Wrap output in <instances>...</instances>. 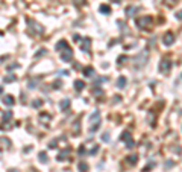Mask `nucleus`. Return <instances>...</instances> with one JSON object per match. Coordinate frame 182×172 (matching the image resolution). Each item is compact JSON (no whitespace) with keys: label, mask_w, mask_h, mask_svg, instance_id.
<instances>
[{"label":"nucleus","mask_w":182,"mask_h":172,"mask_svg":"<svg viewBox=\"0 0 182 172\" xmlns=\"http://www.w3.org/2000/svg\"><path fill=\"white\" fill-rule=\"evenodd\" d=\"M70 99H62V101H61L59 102V107H61V110H62V111H65L67 108H69L70 107Z\"/></svg>","instance_id":"6ab92c4d"},{"label":"nucleus","mask_w":182,"mask_h":172,"mask_svg":"<svg viewBox=\"0 0 182 172\" xmlns=\"http://www.w3.org/2000/svg\"><path fill=\"white\" fill-rule=\"evenodd\" d=\"M176 18H178V20H182V11L176 12Z\"/></svg>","instance_id":"58836bf2"},{"label":"nucleus","mask_w":182,"mask_h":172,"mask_svg":"<svg viewBox=\"0 0 182 172\" xmlns=\"http://www.w3.org/2000/svg\"><path fill=\"white\" fill-rule=\"evenodd\" d=\"M165 3H168V5H172V3H174V2H178V0H164Z\"/></svg>","instance_id":"a19ab883"},{"label":"nucleus","mask_w":182,"mask_h":172,"mask_svg":"<svg viewBox=\"0 0 182 172\" xmlns=\"http://www.w3.org/2000/svg\"><path fill=\"white\" fill-rule=\"evenodd\" d=\"M79 46H80V49H82L84 52L88 54V52H90V46H91V38H88V37L82 38V41L79 43Z\"/></svg>","instance_id":"423d86ee"},{"label":"nucleus","mask_w":182,"mask_h":172,"mask_svg":"<svg viewBox=\"0 0 182 172\" xmlns=\"http://www.w3.org/2000/svg\"><path fill=\"white\" fill-rule=\"evenodd\" d=\"M61 59H62L64 63H70L71 59H73V50H71V49L64 50L62 54H61Z\"/></svg>","instance_id":"1a4fd4ad"},{"label":"nucleus","mask_w":182,"mask_h":172,"mask_svg":"<svg viewBox=\"0 0 182 172\" xmlns=\"http://www.w3.org/2000/svg\"><path fill=\"white\" fill-rule=\"evenodd\" d=\"M11 119H12V111H6V113L3 114V123L11 120Z\"/></svg>","instance_id":"393cba45"},{"label":"nucleus","mask_w":182,"mask_h":172,"mask_svg":"<svg viewBox=\"0 0 182 172\" xmlns=\"http://www.w3.org/2000/svg\"><path fill=\"white\" fill-rule=\"evenodd\" d=\"M85 88V82L82 81V79H76L75 81V90L76 91H82Z\"/></svg>","instance_id":"f3484780"},{"label":"nucleus","mask_w":182,"mask_h":172,"mask_svg":"<svg viewBox=\"0 0 182 172\" xmlns=\"http://www.w3.org/2000/svg\"><path fill=\"white\" fill-rule=\"evenodd\" d=\"M150 168H155V163H149V164H147V166L143 169V172H147V171H149Z\"/></svg>","instance_id":"f704fd0d"},{"label":"nucleus","mask_w":182,"mask_h":172,"mask_svg":"<svg viewBox=\"0 0 182 172\" xmlns=\"http://www.w3.org/2000/svg\"><path fill=\"white\" fill-rule=\"evenodd\" d=\"M59 85H61V81H56V82H53V85H52V88H56V90H58V88H61V87H59Z\"/></svg>","instance_id":"e433bc0d"},{"label":"nucleus","mask_w":182,"mask_h":172,"mask_svg":"<svg viewBox=\"0 0 182 172\" xmlns=\"http://www.w3.org/2000/svg\"><path fill=\"white\" fill-rule=\"evenodd\" d=\"M100 93H103V90L100 88V87H96V88H93V95H100Z\"/></svg>","instance_id":"c756f323"},{"label":"nucleus","mask_w":182,"mask_h":172,"mask_svg":"<svg viewBox=\"0 0 182 172\" xmlns=\"http://www.w3.org/2000/svg\"><path fill=\"white\" fill-rule=\"evenodd\" d=\"M121 140H123V142L126 143V146H127V148H134V145H135V143H134L132 136H131L129 133H127V131H125V133L121 134Z\"/></svg>","instance_id":"39448f33"},{"label":"nucleus","mask_w":182,"mask_h":172,"mask_svg":"<svg viewBox=\"0 0 182 172\" xmlns=\"http://www.w3.org/2000/svg\"><path fill=\"white\" fill-rule=\"evenodd\" d=\"M79 154H80V155H82V154H85V149H84V146H80V148H79Z\"/></svg>","instance_id":"ea45409f"},{"label":"nucleus","mask_w":182,"mask_h":172,"mask_svg":"<svg viewBox=\"0 0 182 172\" xmlns=\"http://www.w3.org/2000/svg\"><path fill=\"white\" fill-rule=\"evenodd\" d=\"M15 79H17V76H15V75H9V76H5V78H3V82L9 84V82H14Z\"/></svg>","instance_id":"b1692460"},{"label":"nucleus","mask_w":182,"mask_h":172,"mask_svg":"<svg viewBox=\"0 0 182 172\" xmlns=\"http://www.w3.org/2000/svg\"><path fill=\"white\" fill-rule=\"evenodd\" d=\"M82 73H84V76H87V78H93V76H94V69L91 67V65H88V67H84Z\"/></svg>","instance_id":"2eb2a0df"},{"label":"nucleus","mask_w":182,"mask_h":172,"mask_svg":"<svg viewBox=\"0 0 182 172\" xmlns=\"http://www.w3.org/2000/svg\"><path fill=\"white\" fill-rule=\"evenodd\" d=\"M173 164H174V163H173L172 160H168V162H167V163L164 164V169H170V168L173 166Z\"/></svg>","instance_id":"473e14b6"},{"label":"nucleus","mask_w":182,"mask_h":172,"mask_svg":"<svg viewBox=\"0 0 182 172\" xmlns=\"http://www.w3.org/2000/svg\"><path fill=\"white\" fill-rule=\"evenodd\" d=\"M78 131H80V123H79V122H76V123H75V127H73V133L78 134Z\"/></svg>","instance_id":"c85d7f7f"},{"label":"nucleus","mask_w":182,"mask_h":172,"mask_svg":"<svg viewBox=\"0 0 182 172\" xmlns=\"http://www.w3.org/2000/svg\"><path fill=\"white\" fill-rule=\"evenodd\" d=\"M41 55H46V49H39L37 54H35V56L38 58V56H41Z\"/></svg>","instance_id":"72a5a7b5"},{"label":"nucleus","mask_w":182,"mask_h":172,"mask_svg":"<svg viewBox=\"0 0 182 172\" xmlns=\"http://www.w3.org/2000/svg\"><path fill=\"white\" fill-rule=\"evenodd\" d=\"M56 143H58V140H56V139H55V140H52V142L49 143V148H50V149H55V146H56Z\"/></svg>","instance_id":"2f4dec72"},{"label":"nucleus","mask_w":182,"mask_h":172,"mask_svg":"<svg viewBox=\"0 0 182 172\" xmlns=\"http://www.w3.org/2000/svg\"><path fill=\"white\" fill-rule=\"evenodd\" d=\"M111 2H116V3H120V2H121V0H111Z\"/></svg>","instance_id":"37998d69"},{"label":"nucleus","mask_w":182,"mask_h":172,"mask_svg":"<svg viewBox=\"0 0 182 172\" xmlns=\"http://www.w3.org/2000/svg\"><path fill=\"white\" fill-rule=\"evenodd\" d=\"M99 153V145H94L93 149H90V155H96Z\"/></svg>","instance_id":"a878e982"},{"label":"nucleus","mask_w":182,"mask_h":172,"mask_svg":"<svg viewBox=\"0 0 182 172\" xmlns=\"http://www.w3.org/2000/svg\"><path fill=\"white\" fill-rule=\"evenodd\" d=\"M69 154H70V148H65V149H62V151L58 154L56 160H58V162H65V158L69 157Z\"/></svg>","instance_id":"9b49d317"},{"label":"nucleus","mask_w":182,"mask_h":172,"mask_svg":"<svg viewBox=\"0 0 182 172\" xmlns=\"http://www.w3.org/2000/svg\"><path fill=\"white\" fill-rule=\"evenodd\" d=\"M116 84H117V87H118V88H125L126 85H127V79H126L125 76H118Z\"/></svg>","instance_id":"4468645a"},{"label":"nucleus","mask_w":182,"mask_h":172,"mask_svg":"<svg viewBox=\"0 0 182 172\" xmlns=\"http://www.w3.org/2000/svg\"><path fill=\"white\" fill-rule=\"evenodd\" d=\"M100 139H102V142L108 143V142L111 140V139H109V133H105V134H102V137H100Z\"/></svg>","instance_id":"cd10ccee"},{"label":"nucleus","mask_w":182,"mask_h":172,"mask_svg":"<svg viewBox=\"0 0 182 172\" xmlns=\"http://www.w3.org/2000/svg\"><path fill=\"white\" fill-rule=\"evenodd\" d=\"M39 119H41V120H46V122H49V120H50V114L41 113V114H39Z\"/></svg>","instance_id":"bb28decb"},{"label":"nucleus","mask_w":182,"mask_h":172,"mask_svg":"<svg viewBox=\"0 0 182 172\" xmlns=\"http://www.w3.org/2000/svg\"><path fill=\"white\" fill-rule=\"evenodd\" d=\"M123 61H126V56H120L118 58V64H123Z\"/></svg>","instance_id":"4c0bfd02"},{"label":"nucleus","mask_w":182,"mask_h":172,"mask_svg":"<svg viewBox=\"0 0 182 172\" xmlns=\"http://www.w3.org/2000/svg\"><path fill=\"white\" fill-rule=\"evenodd\" d=\"M100 12H102V14H111V8H109V6H108V5H100Z\"/></svg>","instance_id":"412c9836"},{"label":"nucleus","mask_w":182,"mask_h":172,"mask_svg":"<svg viewBox=\"0 0 182 172\" xmlns=\"http://www.w3.org/2000/svg\"><path fill=\"white\" fill-rule=\"evenodd\" d=\"M8 172H18V171H17V169H9Z\"/></svg>","instance_id":"79ce46f5"},{"label":"nucleus","mask_w":182,"mask_h":172,"mask_svg":"<svg viewBox=\"0 0 182 172\" xmlns=\"http://www.w3.org/2000/svg\"><path fill=\"white\" fill-rule=\"evenodd\" d=\"M100 127V111L96 110L90 114V133H96Z\"/></svg>","instance_id":"f257e3e1"},{"label":"nucleus","mask_w":182,"mask_h":172,"mask_svg":"<svg viewBox=\"0 0 182 172\" xmlns=\"http://www.w3.org/2000/svg\"><path fill=\"white\" fill-rule=\"evenodd\" d=\"M28 24H29V28H30L33 32H37V34H43V32H44V28H43L39 23H37L35 20L28 18Z\"/></svg>","instance_id":"20e7f679"},{"label":"nucleus","mask_w":182,"mask_h":172,"mask_svg":"<svg viewBox=\"0 0 182 172\" xmlns=\"http://www.w3.org/2000/svg\"><path fill=\"white\" fill-rule=\"evenodd\" d=\"M30 105H32L33 108H39V107H43V99H33Z\"/></svg>","instance_id":"5701e85b"},{"label":"nucleus","mask_w":182,"mask_h":172,"mask_svg":"<svg viewBox=\"0 0 182 172\" xmlns=\"http://www.w3.org/2000/svg\"><path fill=\"white\" fill-rule=\"evenodd\" d=\"M17 67H18V63H14V64H9L6 69H8V70H14V69H17Z\"/></svg>","instance_id":"7c9ffc66"},{"label":"nucleus","mask_w":182,"mask_h":172,"mask_svg":"<svg viewBox=\"0 0 182 172\" xmlns=\"http://www.w3.org/2000/svg\"><path fill=\"white\" fill-rule=\"evenodd\" d=\"M3 104H5V105H8V107H12V105L15 104V101H14V96H11V95H6V96H3Z\"/></svg>","instance_id":"f8f14e48"},{"label":"nucleus","mask_w":182,"mask_h":172,"mask_svg":"<svg viewBox=\"0 0 182 172\" xmlns=\"http://www.w3.org/2000/svg\"><path fill=\"white\" fill-rule=\"evenodd\" d=\"M174 43V35L173 32H167V34L163 37V44L164 46H172Z\"/></svg>","instance_id":"6e6552de"},{"label":"nucleus","mask_w":182,"mask_h":172,"mask_svg":"<svg viewBox=\"0 0 182 172\" xmlns=\"http://www.w3.org/2000/svg\"><path fill=\"white\" fill-rule=\"evenodd\" d=\"M38 84H39V79H38V78H32V79H29L28 87H29L30 90H35V88H38Z\"/></svg>","instance_id":"ddd939ff"},{"label":"nucleus","mask_w":182,"mask_h":172,"mask_svg":"<svg viewBox=\"0 0 182 172\" xmlns=\"http://www.w3.org/2000/svg\"><path fill=\"white\" fill-rule=\"evenodd\" d=\"M73 40H75L76 43H80V41H82V37H80V35H73Z\"/></svg>","instance_id":"c9c22d12"},{"label":"nucleus","mask_w":182,"mask_h":172,"mask_svg":"<svg viewBox=\"0 0 182 172\" xmlns=\"http://www.w3.org/2000/svg\"><path fill=\"white\" fill-rule=\"evenodd\" d=\"M38 158H39V162H41V163H47V162H49V157H47V153H44V151H41V153H39L38 154Z\"/></svg>","instance_id":"aec40b11"},{"label":"nucleus","mask_w":182,"mask_h":172,"mask_svg":"<svg viewBox=\"0 0 182 172\" xmlns=\"http://www.w3.org/2000/svg\"><path fill=\"white\" fill-rule=\"evenodd\" d=\"M140 8H137V6H129V8H126V14L129 17H134L135 15V12H138Z\"/></svg>","instance_id":"a211bd4d"},{"label":"nucleus","mask_w":182,"mask_h":172,"mask_svg":"<svg viewBox=\"0 0 182 172\" xmlns=\"http://www.w3.org/2000/svg\"><path fill=\"white\" fill-rule=\"evenodd\" d=\"M170 69H172L170 61H167V59H163V61H161V64H159V72H163V73H168V72H170Z\"/></svg>","instance_id":"9d476101"},{"label":"nucleus","mask_w":182,"mask_h":172,"mask_svg":"<svg viewBox=\"0 0 182 172\" xmlns=\"http://www.w3.org/2000/svg\"><path fill=\"white\" fill-rule=\"evenodd\" d=\"M67 49H70L67 40H59V41L55 44V50H58V52H62V50H67Z\"/></svg>","instance_id":"0eeeda50"},{"label":"nucleus","mask_w":182,"mask_h":172,"mask_svg":"<svg viewBox=\"0 0 182 172\" xmlns=\"http://www.w3.org/2000/svg\"><path fill=\"white\" fill-rule=\"evenodd\" d=\"M152 17H149V15H144V17H140V18H137V26L138 28H141V29H146V28H149V26H152Z\"/></svg>","instance_id":"f03ea898"},{"label":"nucleus","mask_w":182,"mask_h":172,"mask_svg":"<svg viewBox=\"0 0 182 172\" xmlns=\"http://www.w3.org/2000/svg\"><path fill=\"white\" fill-rule=\"evenodd\" d=\"M88 169H90V166H88V163L87 162H79V164H78V171L79 172H88Z\"/></svg>","instance_id":"dca6fc26"},{"label":"nucleus","mask_w":182,"mask_h":172,"mask_svg":"<svg viewBox=\"0 0 182 172\" xmlns=\"http://www.w3.org/2000/svg\"><path fill=\"white\" fill-rule=\"evenodd\" d=\"M137 160H138V155H135V154H134V155H129V157L126 158V162L129 163V164H132V166L137 163Z\"/></svg>","instance_id":"4be33fe9"},{"label":"nucleus","mask_w":182,"mask_h":172,"mask_svg":"<svg viewBox=\"0 0 182 172\" xmlns=\"http://www.w3.org/2000/svg\"><path fill=\"white\" fill-rule=\"evenodd\" d=\"M147 56H149V52H147V50H143L141 54H138L135 56V65H137V67H138V65H140V67H143V65L146 64V61H147Z\"/></svg>","instance_id":"7ed1b4c3"}]
</instances>
